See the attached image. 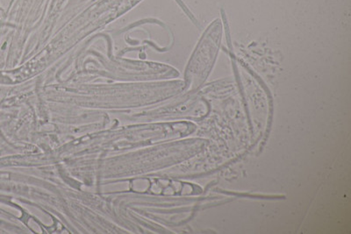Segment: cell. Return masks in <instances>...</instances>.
<instances>
[{
  "instance_id": "cell-1",
  "label": "cell",
  "mask_w": 351,
  "mask_h": 234,
  "mask_svg": "<svg viewBox=\"0 0 351 234\" xmlns=\"http://www.w3.org/2000/svg\"><path fill=\"white\" fill-rule=\"evenodd\" d=\"M223 26L216 18L206 28L188 62L186 87L189 90L200 88L211 73L221 47Z\"/></svg>"
}]
</instances>
